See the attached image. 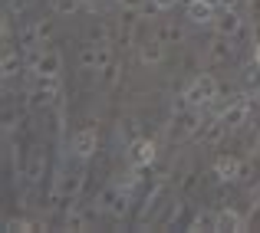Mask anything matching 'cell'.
Returning a JSON list of instances; mask_svg holds the SVG:
<instances>
[{"instance_id":"1","label":"cell","mask_w":260,"mask_h":233,"mask_svg":"<svg viewBox=\"0 0 260 233\" xmlns=\"http://www.w3.org/2000/svg\"><path fill=\"white\" fill-rule=\"evenodd\" d=\"M184 99H188V105H194V108L211 105V102L217 99V79L211 76V72H201V76L184 89Z\"/></svg>"},{"instance_id":"2","label":"cell","mask_w":260,"mask_h":233,"mask_svg":"<svg viewBox=\"0 0 260 233\" xmlns=\"http://www.w3.org/2000/svg\"><path fill=\"white\" fill-rule=\"evenodd\" d=\"M109 63H112V50H109V43H102V40L86 43L83 50H79V66H83L86 72H99V69H106Z\"/></svg>"},{"instance_id":"3","label":"cell","mask_w":260,"mask_h":233,"mask_svg":"<svg viewBox=\"0 0 260 233\" xmlns=\"http://www.w3.org/2000/svg\"><path fill=\"white\" fill-rule=\"evenodd\" d=\"M95 145H99V132H95V125L76 128L73 138H70V151H73V158H79V161H89V158L95 154Z\"/></svg>"},{"instance_id":"4","label":"cell","mask_w":260,"mask_h":233,"mask_svg":"<svg viewBox=\"0 0 260 233\" xmlns=\"http://www.w3.org/2000/svg\"><path fill=\"white\" fill-rule=\"evenodd\" d=\"M247 115H250V95L241 92L237 99L228 102V108L221 112V122H224L228 128H241L244 122H247Z\"/></svg>"},{"instance_id":"5","label":"cell","mask_w":260,"mask_h":233,"mask_svg":"<svg viewBox=\"0 0 260 233\" xmlns=\"http://www.w3.org/2000/svg\"><path fill=\"white\" fill-rule=\"evenodd\" d=\"M155 161V141L152 138H135L128 145V164L132 168H148Z\"/></svg>"},{"instance_id":"6","label":"cell","mask_w":260,"mask_h":233,"mask_svg":"<svg viewBox=\"0 0 260 233\" xmlns=\"http://www.w3.org/2000/svg\"><path fill=\"white\" fill-rule=\"evenodd\" d=\"M214 26H217L221 36H237L241 26H244V20H241V13H237L234 7H221V17L214 20Z\"/></svg>"},{"instance_id":"7","label":"cell","mask_w":260,"mask_h":233,"mask_svg":"<svg viewBox=\"0 0 260 233\" xmlns=\"http://www.w3.org/2000/svg\"><path fill=\"white\" fill-rule=\"evenodd\" d=\"M198 128H201V112H198L194 105H188L184 112L175 115V135L181 138V135H194Z\"/></svg>"},{"instance_id":"8","label":"cell","mask_w":260,"mask_h":233,"mask_svg":"<svg viewBox=\"0 0 260 233\" xmlns=\"http://www.w3.org/2000/svg\"><path fill=\"white\" fill-rule=\"evenodd\" d=\"M224 132H228V125H224V122H221V115H217V119L204 122V125L198 128V132H194V138H198V141H204V145H217V141L224 138Z\"/></svg>"},{"instance_id":"9","label":"cell","mask_w":260,"mask_h":233,"mask_svg":"<svg viewBox=\"0 0 260 233\" xmlns=\"http://www.w3.org/2000/svg\"><path fill=\"white\" fill-rule=\"evenodd\" d=\"M214 174H217V181H237L241 177V161L234 154H221L214 161Z\"/></svg>"},{"instance_id":"10","label":"cell","mask_w":260,"mask_h":233,"mask_svg":"<svg viewBox=\"0 0 260 233\" xmlns=\"http://www.w3.org/2000/svg\"><path fill=\"white\" fill-rule=\"evenodd\" d=\"M188 20L194 26L214 23V4H208V0H194V4H188Z\"/></svg>"},{"instance_id":"11","label":"cell","mask_w":260,"mask_h":233,"mask_svg":"<svg viewBox=\"0 0 260 233\" xmlns=\"http://www.w3.org/2000/svg\"><path fill=\"white\" fill-rule=\"evenodd\" d=\"M139 56L145 66H158L161 59H165V43L161 40H145V43L139 46Z\"/></svg>"},{"instance_id":"12","label":"cell","mask_w":260,"mask_h":233,"mask_svg":"<svg viewBox=\"0 0 260 233\" xmlns=\"http://www.w3.org/2000/svg\"><path fill=\"white\" fill-rule=\"evenodd\" d=\"M37 72H43V76H59L63 72V56H59L56 50H43V56H40L37 63ZM33 72V76H37Z\"/></svg>"},{"instance_id":"13","label":"cell","mask_w":260,"mask_h":233,"mask_svg":"<svg viewBox=\"0 0 260 233\" xmlns=\"http://www.w3.org/2000/svg\"><path fill=\"white\" fill-rule=\"evenodd\" d=\"M217 230H224V233L244 230V217L237 214L234 207H221V210H217Z\"/></svg>"},{"instance_id":"14","label":"cell","mask_w":260,"mask_h":233,"mask_svg":"<svg viewBox=\"0 0 260 233\" xmlns=\"http://www.w3.org/2000/svg\"><path fill=\"white\" fill-rule=\"evenodd\" d=\"M23 66H26V63L10 50V46H7V50H4V59H0V76H4V79H13L20 69H23Z\"/></svg>"},{"instance_id":"15","label":"cell","mask_w":260,"mask_h":233,"mask_svg":"<svg viewBox=\"0 0 260 233\" xmlns=\"http://www.w3.org/2000/svg\"><path fill=\"white\" fill-rule=\"evenodd\" d=\"M83 177H86L83 171H76V174H70L63 184H59V194L66 197V204H70V201H76V197H79V190H83Z\"/></svg>"},{"instance_id":"16","label":"cell","mask_w":260,"mask_h":233,"mask_svg":"<svg viewBox=\"0 0 260 233\" xmlns=\"http://www.w3.org/2000/svg\"><path fill=\"white\" fill-rule=\"evenodd\" d=\"M191 230L194 233H208V230H217V210H198L194 220H191Z\"/></svg>"},{"instance_id":"17","label":"cell","mask_w":260,"mask_h":233,"mask_svg":"<svg viewBox=\"0 0 260 233\" xmlns=\"http://www.w3.org/2000/svg\"><path fill=\"white\" fill-rule=\"evenodd\" d=\"M89 227V214L79 210L76 201H70V210H66V230H86Z\"/></svg>"},{"instance_id":"18","label":"cell","mask_w":260,"mask_h":233,"mask_svg":"<svg viewBox=\"0 0 260 233\" xmlns=\"http://www.w3.org/2000/svg\"><path fill=\"white\" fill-rule=\"evenodd\" d=\"M43 171H46V154L40 151H30V164H26V181H40L43 177Z\"/></svg>"},{"instance_id":"19","label":"cell","mask_w":260,"mask_h":233,"mask_svg":"<svg viewBox=\"0 0 260 233\" xmlns=\"http://www.w3.org/2000/svg\"><path fill=\"white\" fill-rule=\"evenodd\" d=\"M43 43V33H40V23H30V26H23V30H20V46H40Z\"/></svg>"},{"instance_id":"20","label":"cell","mask_w":260,"mask_h":233,"mask_svg":"<svg viewBox=\"0 0 260 233\" xmlns=\"http://www.w3.org/2000/svg\"><path fill=\"white\" fill-rule=\"evenodd\" d=\"M53 99H56V92H46V89H37V86L30 89V108H46Z\"/></svg>"},{"instance_id":"21","label":"cell","mask_w":260,"mask_h":233,"mask_svg":"<svg viewBox=\"0 0 260 233\" xmlns=\"http://www.w3.org/2000/svg\"><path fill=\"white\" fill-rule=\"evenodd\" d=\"M119 138H125V145H132L135 138H142V135H139V122H135V119L119 122Z\"/></svg>"},{"instance_id":"22","label":"cell","mask_w":260,"mask_h":233,"mask_svg":"<svg viewBox=\"0 0 260 233\" xmlns=\"http://www.w3.org/2000/svg\"><path fill=\"white\" fill-rule=\"evenodd\" d=\"M79 7H83V0H53V10H56L59 17H73Z\"/></svg>"},{"instance_id":"23","label":"cell","mask_w":260,"mask_h":233,"mask_svg":"<svg viewBox=\"0 0 260 233\" xmlns=\"http://www.w3.org/2000/svg\"><path fill=\"white\" fill-rule=\"evenodd\" d=\"M244 86H247V92L260 95V66H257V63L247 69V76H244Z\"/></svg>"},{"instance_id":"24","label":"cell","mask_w":260,"mask_h":233,"mask_svg":"<svg viewBox=\"0 0 260 233\" xmlns=\"http://www.w3.org/2000/svg\"><path fill=\"white\" fill-rule=\"evenodd\" d=\"M33 86H37V89H46V92H59V76H43V72H37Z\"/></svg>"},{"instance_id":"25","label":"cell","mask_w":260,"mask_h":233,"mask_svg":"<svg viewBox=\"0 0 260 233\" xmlns=\"http://www.w3.org/2000/svg\"><path fill=\"white\" fill-rule=\"evenodd\" d=\"M115 79H119V69H115L112 63H109L106 69H99V86H112Z\"/></svg>"},{"instance_id":"26","label":"cell","mask_w":260,"mask_h":233,"mask_svg":"<svg viewBox=\"0 0 260 233\" xmlns=\"http://www.w3.org/2000/svg\"><path fill=\"white\" fill-rule=\"evenodd\" d=\"M4 227H7V230H17V233H26V230H33V223L23 220V217H17V220H7Z\"/></svg>"},{"instance_id":"27","label":"cell","mask_w":260,"mask_h":233,"mask_svg":"<svg viewBox=\"0 0 260 233\" xmlns=\"http://www.w3.org/2000/svg\"><path fill=\"white\" fill-rule=\"evenodd\" d=\"M155 4V10H172L175 4H181V0H152Z\"/></svg>"},{"instance_id":"28","label":"cell","mask_w":260,"mask_h":233,"mask_svg":"<svg viewBox=\"0 0 260 233\" xmlns=\"http://www.w3.org/2000/svg\"><path fill=\"white\" fill-rule=\"evenodd\" d=\"M122 7L125 10H142V0H122Z\"/></svg>"},{"instance_id":"29","label":"cell","mask_w":260,"mask_h":233,"mask_svg":"<svg viewBox=\"0 0 260 233\" xmlns=\"http://www.w3.org/2000/svg\"><path fill=\"white\" fill-rule=\"evenodd\" d=\"M254 63H257V66H260V43H257V46H254Z\"/></svg>"},{"instance_id":"30","label":"cell","mask_w":260,"mask_h":233,"mask_svg":"<svg viewBox=\"0 0 260 233\" xmlns=\"http://www.w3.org/2000/svg\"><path fill=\"white\" fill-rule=\"evenodd\" d=\"M221 7H237V0H221Z\"/></svg>"},{"instance_id":"31","label":"cell","mask_w":260,"mask_h":233,"mask_svg":"<svg viewBox=\"0 0 260 233\" xmlns=\"http://www.w3.org/2000/svg\"><path fill=\"white\" fill-rule=\"evenodd\" d=\"M181 4H184V7H188V4H194V0H181Z\"/></svg>"}]
</instances>
